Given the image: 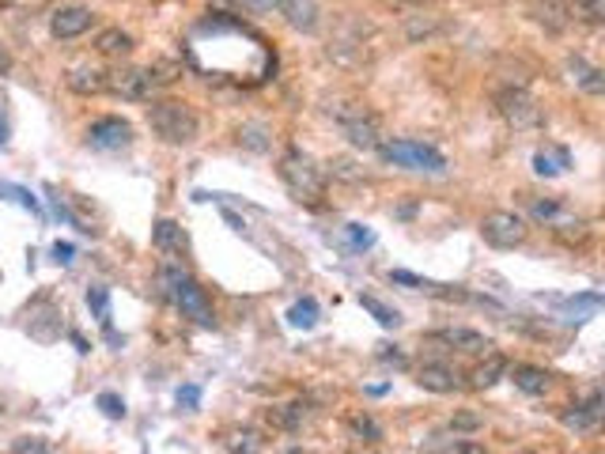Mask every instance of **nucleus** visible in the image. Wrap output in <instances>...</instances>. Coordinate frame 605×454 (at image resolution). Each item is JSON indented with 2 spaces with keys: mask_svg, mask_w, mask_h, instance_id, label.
I'll use <instances>...</instances> for the list:
<instances>
[{
  "mask_svg": "<svg viewBox=\"0 0 605 454\" xmlns=\"http://www.w3.org/2000/svg\"><path fill=\"white\" fill-rule=\"evenodd\" d=\"M337 121H341V133H344V140L352 144V148L378 152L382 129H378V118L375 114H368L363 106H356V111H337Z\"/></svg>",
  "mask_w": 605,
  "mask_h": 454,
  "instance_id": "1a4fd4ad",
  "label": "nucleus"
},
{
  "mask_svg": "<svg viewBox=\"0 0 605 454\" xmlns=\"http://www.w3.org/2000/svg\"><path fill=\"white\" fill-rule=\"evenodd\" d=\"M432 341L450 344V349L469 352V356H485V352H492V341H488L485 334H476V330H466V325H450V330H439V334H432Z\"/></svg>",
  "mask_w": 605,
  "mask_h": 454,
  "instance_id": "ddd939ff",
  "label": "nucleus"
},
{
  "mask_svg": "<svg viewBox=\"0 0 605 454\" xmlns=\"http://www.w3.org/2000/svg\"><path fill=\"white\" fill-rule=\"evenodd\" d=\"M95 49L102 53V58H125V53L133 49V34L121 31V27H106L95 34Z\"/></svg>",
  "mask_w": 605,
  "mask_h": 454,
  "instance_id": "b1692460",
  "label": "nucleus"
},
{
  "mask_svg": "<svg viewBox=\"0 0 605 454\" xmlns=\"http://www.w3.org/2000/svg\"><path fill=\"white\" fill-rule=\"evenodd\" d=\"M95 27V12L84 8V4H68V8H58L49 15V34L58 42H68V39H80Z\"/></svg>",
  "mask_w": 605,
  "mask_h": 454,
  "instance_id": "9b49d317",
  "label": "nucleus"
},
{
  "mask_svg": "<svg viewBox=\"0 0 605 454\" xmlns=\"http://www.w3.org/2000/svg\"><path fill=\"white\" fill-rule=\"evenodd\" d=\"M601 394L598 390H591V397L586 402H575V405H567L564 413H560V424L567 428V432H594L598 424H601Z\"/></svg>",
  "mask_w": 605,
  "mask_h": 454,
  "instance_id": "f8f14e48",
  "label": "nucleus"
},
{
  "mask_svg": "<svg viewBox=\"0 0 605 454\" xmlns=\"http://www.w3.org/2000/svg\"><path fill=\"white\" fill-rule=\"evenodd\" d=\"M526 220L519 212H507V209H496V212H488L485 220H481V235H485V243L488 246H496V250H515L526 243Z\"/></svg>",
  "mask_w": 605,
  "mask_h": 454,
  "instance_id": "0eeeda50",
  "label": "nucleus"
},
{
  "mask_svg": "<svg viewBox=\"0 0 605 454\" xmlns=\"http://www.w3.org/2000/svg\"><path fill=\"white\" fill-rule=\"evenodd\" d=\"M526 454H538V450H526Z\"/></svg>",
  "mask_w": 605,
  "mask_h": 454,
  "instance_id": "8fccbe9b",
  "label": "nucleus"
},
{
  "mask_svg": "<svg viewBox=\"0 0 605 454\" xmlns=\"http://www.w3.org/2000/svg\"><path fill=\"white\" fill-rule=\"evenodd\" d=\"M156 72L148 68H114L106 72V91H114L118 99H129V102H148L156 95Z\"/></svg>",
  "mask_w": 605,
  "mask_h": 454,
  "instance_id": "6e6552de",
  "label": "nucleus"
},
{
  "mask_svg": "<svg viewBox=\"0 0 605 454\" xmlns=\"http://www.w3.org/2000/svg\"><path fill=\"white\" fill-rule=\"evenodd\" d=\"M390 280H394V284L413 288V292L435 296V299H469L458 284H435V280H428V277H416V272H409V269H394V272H390Z\"/></svg>",
  "mask_w": 605,
  "mask_h": 454,
  "instance_id": "2eb2a0df",
  "label": "nucleus"
},
{
  "mask_svg": "<svg viewBox=\"0 0 605 454\" xmlns=\"http://www.w3.org/2000/svg\"><path fill=\"white\" fill-rule=\"evenodd\" d=\"M507 371H511V363H507L503 352H485V360L469 371V387L473 390H492Z\"/></svg>",
  "mask_w": 605,
  "mask_h": 454,
  "instance_id": "f3484780",
  "label": "nucleus"
},
{
  "mask_svg": "<svg viewBox=\"0 0 605 454\" xmlns=\"http://www.w3.org/2000/svg\"><path fill=\"white\" fill-rule=\"evenodd\" d=\"M416 383L432 394H454V390H462V375H458L450 363H424V368L416 371Z\"/></svg>",
  "mask_w": 605,
  "mask_h": 454,
  "instance_id": "dca6fc26",
  "label": "nucleus"
},
{
  "mask_svg": "<svg viewBox=\"0 0 605 454\" xmlns=\"http://www.w3.org/2000/svg\"><path fill=\"white\" fill-rule=\"evenodd\" d=\"M269 421L284 428V432H296L303 421H307V405L303 402H291V405H272L269 409Z\"/></svg>",
  "mask_w": 605,
  "mask_h": 454,
  "instance_id": "bb28decb",
  "label": "nucleus"
},
{
  "mask_svg": "<svg viewBox=\"0 0 605 454\" xmlns=\"http://www.w3.org/2000/svg\"><path fill=\"white\" fill-rule=\"evenodd\" d=\"M178 405L186 409V413H197V409H200V387H197V383L178 387Z\"/></svg>",
  "mask_w": 605,
  "mask_h": 454,
  "instance_id": "4c0bfd02",
  "label": "nucleus"
},
{
  "mask_svg": "<svg viewBox=\"0 0 605 454\" xmlns=\"http://www.w3.org/2000/svg\"><path fill=\"white\" fill-rule=\"evenodd\" d=\"M152 246L159 254H167V258H182V254L190 250V239H186V231H182L174 220H156L152 227Z\"/></svg>",
  "mask_w": 605,
  "mask_h": 454,
  "instance_id": "a211bd4d",
  "label": "nucleus"
},
{
  "mask_svg": "<svg viewBox=\"0 0 605 454\" xmlns=\"http://www.w3.org/2000/svg\"><path fill=\"white\" fill-rule=\"evenodd\" d=\"M156 284H159L163 299H171L186 318H193L197 325H205V330H212V325H216V315H212V307H209L205 288H200L182 265H174V262L159 265Z\"/></svg>",
  "mask_w": 605,
  "mask_h": 454,
  "instance_id": "f257e3e1",
  "label": "nucleus"
},
{
  "mask_svg": "<svg viewBox=\"0 0 605 454\" xmlns=\"http://www.w3.org/2000/svg\"><path fill=\"white\" fill-rule=\"evenodd\" d=\"M348 432H352L360 443H378L382 440V428L371 421L368 413H352V416H348Z\"/></svg>",
  "mask_w": 605,
  "mask_h": 454,
  "instance_id": "c85d7f7f",
  "label": "nucleus"
},
{
  "mask_svg": "<svg viewBox=\"0 0 605 454\" xmlns=\"http://www.w3.org/2000/svg\"><path fill=\"white\" fill-rule=\"evenodd\" d=\"M329 174H334V178H344V182H360V178H363V171L356 167L352 159H334V163H329Z\"/></svg>",
  "mask_w": 605,
  "mask_h": 454,
  "instance_id": "c9c22d12",
  "label": "nucleus"
},
{
  "mask_svg": "<svg viewBox=\"0 0 605 454\" xmlns=\"http://www.w3.org/2000/svg\"><path fill=\"white\" fill-rule=\"evenodd\" d=\"M284 15V23L291 31H299V34H315L318 31V0H280V12Z\"/></svg>",
  "mask_w": 605,
  "mask_h": 454,
  "instance_id": "4468645a",
  "label": "nucleus"
},
{
  "mask_svg": "<svg viewBox=\"0 0 605 454\" xmlns=\"http://www.w3.org/2000/svg\"><path fill=\"white\" fill-rule=\"evenodd\" d=\"M439 31V20H409L405 23V34L413 42H420V39H428V34H435Z\"/></svg>",
  "mask_w": 605,
  "mask_h": 454,
  "instance_id": "e433bc0d",
  "label": "nucleus"
},
{
  "mask_svg": "<svg viewBox=\"0 0 605 454\" xmlns=\"http://www.w3.org/2000/svg\"><path fill=\"white\" fill-rule=\"evenodd\" d=\"M564 8H567V20H579V23H605V0H564Z\"/></svg>",
  "mask_w": 605,
  "mask_h": 454,
  "instance_id": "393cba45",
  "label": "nucleus"
},
{
  "mask_svg": "<svg viewBox=\"0 0 605 454\" xmlns=\"http://www.w3.org/2000/svg\"><path fill=\"white\" fill-rule=\"evenodd\" d=\"M288 325H296V330H315L318 325V303L315 299H296L288 307Z\"/></svg>",
  "mask_w": 605,
  "mask_h": 454,
  "instance_id": "a878e982",
  "label": "nucleus"
},
{
  "mask_svg": "<svg viewBox=\"0 0 605 454\" xmlns=\"http://www.w3.org/2000/svg\"><path fill=\"white\" fill-rule=\"evenodd\" d=\"M243 8L254 15H272V12H280V0H243Z\"/></svg>",
  "mask_w": 605,
  "mask_h": 454,
  "instance_id": "58836bf2",
  "label": "nucleus"
},
{
  "mask_svg": "<svg viewBox=\"0 0 605 454\" xmlns=\"http://www.w3.org/2000/svg\"><path fill=\"white\" fill-rule=\"evenodd\" d=\"M219 443H224L227 454H262L265 450V435L258 428H227Z\"/></svg>",
  "mask_w": 605,
  "mask_h": 454,
  "instance_id": "aec40b11",
  "label": "nucleus"
},
{
  "mask_svg": "<svg viewBox=\"0 0 605 454\" xmlns=\"http://www.w3.org/2000/svg\"><path fill=\"white\" fill-rule=\"evenodd\" d=\"M481 424V416H469V413H462V416H454L450 421V428H476Z\"/></svg>",
  "mask_w": 605,
  "mask_h": 454,
  "instance_id": "c03bdc74",
  "label": "nucleus"
},
{
  "mask_svg": "<svg viewBox=\"0 0 605 454\" xmlns=\"http://www.w3.org/2000/svg\"><path fill=\"white\" fill-rule=\"evenodd\" d=\"M53 262L72 265V262H76V246H72V243H53Z\"/></svg>",
  "mask_w": 605,
  "mask_h": 454,
  "instance_id": "ea45409f",
  "label": "nucleus"
},
{
  "mask_svg": "<svg viewBox=\"0 0 605 454\" xmlns=\"http://www.w3.org/2000/svg\"><path fill=\"white\" fill-rule=\"evenodd\" d=\"M0 193H8L12 197V201H20L23 209H31L34 216H39L42 212V205H39V197H34L31 190H23V186H12V182H0Z\"/></svg>",
  "mask_w": 605,
  "mask_h": 454,
  "instance_id": "72a5a7b5",
  "label": "nucleus"
},
{
  "mask_svg": "<svg viewBox=\"0 0 605 454\" xmlns=\"http://www.w3.org/2000/svg\"><path fill=\"white\" fill-rule=\"evenodd\" d=\"M378 156H382V163L401 167V171H428V174L447 171L443 152H435L432 144H420V140H382Z\"/></svg>",
  "mask_w": 605,
  "mask_h": 454,
  "instance_id": "20e7f679",
  "label": "nucleus"
},
{
  "mask_svg": "<svg viewBox=\"0 0 605 454\" xmlns=\"http://www.w3.org/2000/svg\"><path fill=\"white\" fill-rule=\"evenodd\" d=\"M238 140H243V148H250V152H269L272 148L265 125H243V129H238Z\"/></svg>",
  "mask_w": 605,
  "mask_h": 454,
  "instance_id": "2f4dec72",
  "label": "nucleus"
},
{
  "mask_svg": "<svg viewBox=\"0 0 605 454\" xmlns=\"http://www.w3.org/2000/svg\"><path fill=\"white\" fill-rule=\"evenodd\" d=\"M378 360H387V363H397V368H401V363H405V356H401V352H397V344H382V352H378Z\"/></svg>",
  "mask_w": 605,
  "mask_h": 454,
  "instance_id": "37998d69",
  "label": "nucleus"
},
{
  "mask_svg": "<svg viewBox=\"0 0 605 454\" xmlns=\"http://www.w3.org/2000/svg\"><path fill=\"white\" fill-rule=\"evenodd\" d=\"M68 91H76V95H99V91H106V68L99 65H76V68H68V76H65Z\"/></svg>",
  "mask_w": 605,
  "mask_h": 454,
  "instance_id": "6ab92c4d",
  "label": "nucleus"
},
{
  "mask_svg": "<svg viewBox=\"0 0 605 454\" xmlns=\"http://www.w3.org/2000/svg\"><path fill=\"white\" fill-rule=\"evenodd\" d=\"M84 140H87V148H95V152H121L133 144V125L118 114H106V118H95L87 125Z\"/></svg>",
  "mask_w": 605,
  "mask_h": 454,
  "instance_id": "9d476101",
  "label": "nucleus"
},
{
  "mask_svg": "<svg viewBox=\"0 0 605 454\" xmlns=\"http://www.w3.org/2000/svg\"><path fill=\"white\" fill-rule=\"evenodd\" d=\"M68 337H72V344H76V352H91V349H87V341H84V337H80L76 330H72Z\"/></svg>",
  "mask_w": 605,
  "mask_h": 454,
  "instance_id": "49530a36",
  "label": "nucleus"
},
{
  "mask_svg": "<svg viewBox=\"0 0 605 454\" xmlns=\"http://www.w3.org/2000/svg\"><path fill=\"white\" fill-rule=\"evenodd\" d=\"M12 68V58H8V49H4V42H0V76Z\"/></svg>",
  "mask_w": 605,
  "mask_h": 454,
  "instance_id": "a18cd8bd",
  "label": "nucleus"
},
{
  "mask_svg": "<svg viewBox=\"0 0 605 454\" xmlns=\"http://www.w3.org/2000/svg\"><path fill=\"white\" fill-rule=\"evenodd\" d=\"M0 144H8V121H4V111H0Z\"/></svg>",
  "mask_w": 605,
  "mask_h": 454,
  "instance_id": "de8ad7c7",
  "label": "nucleus"
},
{
  "mask_svg": "<svg viewBox=\"0 0 605 454\" xmlns=\"http://www.w3.org/2000/svg\"><path fill=\"white\" fill-rule=\"evenodd\" d=\"M15 454H53V447L42 440H20L15 443Z\"/></svg>",
  "mask_w": 605,
  "mask_h": 454,
  "instance_id": "a19ab883",
  "label": "nucleus"
},
{
  "mask_svg": "<svg viewBox=\"0 0 605 454\" xmlns=\"http://www.w3.org/2000/svg\"><path fill=\"white\" fill-rule=\"evenodd\" d=\"M496 111H500V118H503L515 133L538 129V125L545 121L538 99L529 95V91H522V87H507V91H500V95H496Z\"/></svg>",
  "mask_w": 605,
  "mask_h": 454,
  "instance_id": "39448f33",
  "label": "nucleus"
},
{
  "mask_svg": "<svg viewBox=\"0 0 605 454\" xmlns=\"http://www.w3.org/2000/svg\"><path fill=\"white\" fill-rule=\"evenodd\" d=\"M401 4H420V0H401Z\"/></svg>",
  "mask_w": 605,
  "mask_h": 454,
  "instance_id": "09e8293b",
  "label": "nucleus"
},
{
  "mask_svg": "<svg viewBox=\"0 0 605 454\" xmlns=\"http://www.w3.org/2000/svg\"><path fill=\"white\" fill-rule=\"evenodd\" d=\"M529 216H534V224L556 235H579V239L586 235V220L575 216L564 201H556V197H529Z\"/></svg>",
  "mask_w": 605,
  "mask_h": 454,
  "instance_id": "423d86ee",
  "label": "nucleus"
},
{
  "mask_svg": "<svg viewBox=\"0 0 605 454\" xmlns=\"http://www.w3.org/2000/svg\"><path fill=\"white\" fill-rule=\"evenodd\" d=\"M511 378H515V387L529 397H541V394H548V387H553V375H548L545 368H529V363H519V368L511 371Z\"/></svg>",
  "mask_w": 605,
  "mask_h": 454,
  "instance_id": "4be33fe9",
  "label": "nucleus"
},
{
  "mask_svg": "<svg viewBox=\"0 0 605 454\" xmlns=\"http://www.w3.org/2000/svg\"><path fill=\"white\" fill-rule=\"evenodd\" d=\"M148 125H152V133L167 144H193L197 129H200L193 106L182 99H156L148 106Z\"/></svg>",
  "mask_w": 605,
  "mask_h": 454,
  "instance_id": "7ed1b4c3",
  "label": "nucleus"
},
{
  "mask_svg": "<svg viewBox=\"0 0 605 454\" xmlns=\"http://www.w3.org/2000/svg\"><path fill=\"white\" fill-rule=\"evenodd\" d=\"M99 409L110 416V421H125V402H121V397L118 394H99Z\"/></svg>",
  "mask_w": 605,
  "mask_h": 454,
  "instance_id": "f704fd0d",
  "label": "nucleus"
},
{
  "mask_svg": "<svg viewBox=\"0 0 605 454\" xmlns=\"http://www.w3.org/2000/svg\"><path fill=\"white\" fill-rule=\"evenodd\" d=\"M360 307H363V311H371V318L382 325V330H397V325H401V315L382 299H375V296H360Z\"/></svg>",
  "mask_w": 605,
  "mask_h": 454,
  "instance_id": "cd10ccee",
  "label": "nucleus"
},
{
  "mask_svg": "<svg viewBox=\"0 0 605 454\" xmlns=\"http://www.w3.org/2000/svg\"><path fill=\"white\" fill-rule=\"evenodd\" d=\"M534 15H538V20H541L548 31H564L567 23H572V20H567V8H564V0H545V4H541Z\"/></svg>",
  "mask_w": 605,
  "mask_h": 454,
  "instance_id": "7c9ffc66",
  "label": "nucleus"
},
{
  "mask_svg": "<svg viewBox=\"0 0 605 454\" xmlns=\"http://www.w3.org/2000/svg\"><path fill=\"white\" fill-rule=\"evenodd\" d=\"M443 454H488L481 443H473V440H458V443H450Z\"/></svg>",
  "mask_w": 605,
  "mask_h": 454,
  "instance_id": "79ce46f5",
  "label": "nucleus"
},
{
  "mask_svg": "<svg viewBox=\"0 0 605 454\" xmlns=\"http://www.w3.org/2000/svg\"><path fill=\"white\" fill-rule=\"evenodd\" d=\"M567 72H572V80L586 91V95H605V72L594 68V65H586L583 58H567Z\"/></svg>",
  "mask_w": 605,
  "mask_h": 454,
  "instance_id": "412c9836",
  "label": "nucleus"
},
{
  "mask_svg": "<svg viewBox=\"0 0 605 454\" xmlns=\"http://www.w3.org/2000/svg\"><path fill=\"white\" fill-rule=\"evenodd\" d=\"M87 307H91V315L99 318L102 330H110V288L91 284V288H87Z\"/></svg>",
  "mask_w": 605,
  "mask_h": 454,
  "instance_id": "c756f323",
  "label": "nucleus"
},
{
  "mask_svg": "<svg viewBox=\"0 0 605 454\" xmlns=\"http://www.w3.org/2000/svg\"><path fill=\"white\" fill-rule=\"evenodd\" d=\"M567 167H572V152L560 148V144H553V148H541V152L534 156V171H538L541 178H556V174H564Z\"/></svg>",
  "mask_w": 605,
  "mask_h": 454,
  "instance_id": "5701e85b",
  "label": "nucleus"
},
{
  "mask_svg": "<svg viewBox=\"0 0 605 454\" xmlns=\"http://www.w3.org/2000/svg\"><path fill=\"white\" fill-rule=\"evenodd\" d=\"M280 178H284V186L288 193L296 197L299 205H322V197H325V174L315 159H310L307 152L299 148H288L280 156Z\"/></svg>",
  "mask_w": 605,
  "mask_h": 454,
  "instance_id": "f03ea898",
  "label": "nucleus"
},
{
  "mask_svg": "<svg viewBox=\"0 0 605 454\" xmlns=\"http://www.w3.org/2000/svg\"><path fill=\"white\" fill-rule=\"evenodd\" d=\"M344 243L352 250H371L375 246V231L368 224H344Z\"/></svg>",
  "mask_w": 605,
  "mask_h": 454,
  "instance_id": "473e14b6",
  "label": "nucleus"
}]
</instances>
